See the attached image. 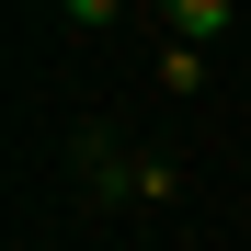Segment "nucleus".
<instances>
[{"label":"nucleus","mask_w":251,"mask_h":251,"mask_svg":"<svg viewBox=\"0 0 251 251\" xmlns=\"http://www.w3.org/2000/svg\"><path fill=\"white\" fill-rule=\"evenodd\" d=\"M194 34H228V0H172V46H194Z\"/></svg>","instance_id":"nucleus-1"},{"label":"nucleus","mask_w":251,"mask_h":251,"mask_svg":"<svg viewBox=\"0 0 251 251\" xmlns=\"http://www.w3.org/2000/svg\"><path fill=\"white\" fill-rule=\"evenodd\" d=\"M205 80V46H160V92H194Z\"/></svg>","instance_id":"nucleus-2"}]
</instances>
